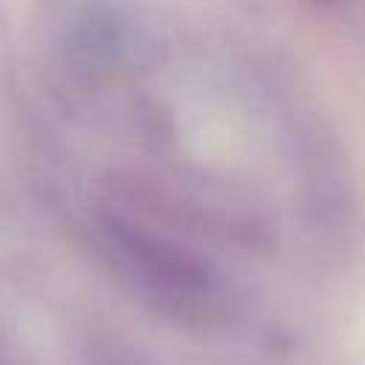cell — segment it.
<instances>
[{
  "mask_svg": "<svg viewBox=\"0 0 365 365\" xmlns=\"http://www.w3.org/2000/svg\"><path fill=\"white\" fill-rule=\"evenodd\" d=\"M100 245L114 274L160 314L188 325H205L222 314L217 279L160 240L108 217L100 222Z\"/></svg>",
  "mask_w": 365,
  "mask_h": 365,
  "instance_id": "6da1fadb",
  "label": "cell"
},
{
  "mask_svg": "<svg viewBox=\"0 0 365 365\" xmlns=\"http://www.w3.org/2000/svg\"><path fill=\"white\" fill-rule=\"evenodd\" d=\"M0 365H26V362L14 354V348L9 345V339L3 336V331H0Z\"/></svg>",
  "mask_w": 365,
  "mask_h": 365,
  "instance_id": "7a4b0ae2",
  "label": "cell"
}]
</instances>
